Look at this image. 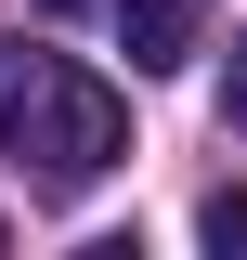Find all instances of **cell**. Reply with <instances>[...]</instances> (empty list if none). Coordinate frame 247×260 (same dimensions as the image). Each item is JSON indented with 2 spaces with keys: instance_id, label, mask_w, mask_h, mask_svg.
<instances>
[{
  "instance_id": "1",
  "label": "cell",
  "mask_w": 247,
  "mask_h": 260,
  "mask_svg": "<svg viewBox=\"0 0 247 260\" xmlns=\"http://www.w3.org/2000/svg\"><path fill=\"white\" fill-rule=\"evenodd\" d=\"M0 143L26 156V182H39V195H78V182H104V169L130 156V104L104 91L91 65L0 39Z\"/></svg>"
},
{
  "instance_id": "2",
  "label": "cell",
  "mask_w": 247,
  "mask_h": 260,
  "mask_svg": "<svg viewBox=\"0 0 247 260\" xmlns=\"http://www.w3.org/2000/svg\"><path fill=\"white\" fill-rule=\"evenodd\" d=\"M117 52L143 65V78H169V65L195 52V0H117Z\"/></svg>"
},
{
  "instance_id": "3",
  "label": "cell",
  "mask_w": 247,
  "mask_h": 260,
  "mask_svg": "<svg viewBox=\"0 0 247 260\" xmlns=\"http://www.w3.org/2000/svg\"><path fill=\"white\" fill-rule=\"evenodd\" d=\"M195 234H208V247H221V260H247V182H221V195H208V208H195Z\"/></svg>"
},
{
  "instance_id": "4",
  "label": "cell",
  "mask_w": 247,
  "mask_h": 260,
  "mask_svg": "<svg viewBox=\"0 0 247 260\" xmlns=\"http://www.w3.org/2000/svg\"><path fill=\"white\" fill-rule=\"evenodd\" d=\"M221 117L247 130V39H234V78H221Z\"/></svg>"
},
{
  "instance_id": "5",
  "label": "cell",
  "mask_w": 247,
  "mask_h": 260,
  "mask_svg": "<svg viewBox=\"0 0 247 260\" xmlns=\"http://www.w3.org/2000/svg\"><path fill=\"white\" fill-rule=\"evenodd\" d=\"M39 13H78V0H39Z\"/></svg>"
}]
</instances>
